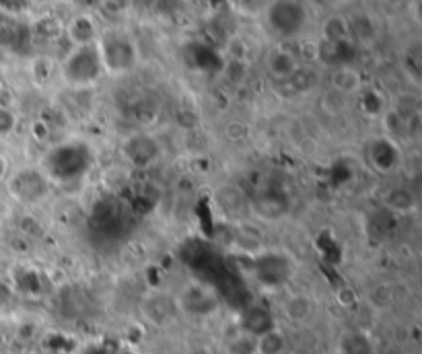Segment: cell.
<instances>
[{
	"mask_svg": "<svg viewBox=\"0 0 422 354\" xmlns=\"http://www.w3.org/2000/svg\"><path fill=\"white\" fill-rule=\"evenodd\" d=\"M103 72L109 75H124L132 70L139 62L136 44L122 31H109L97 38L95 42Z\"/></svg>",
	"mask_w": 422,
	"mask_h": 354,
	"instance_id": "1",
	"label": "cell"
},
{
	"mask_svg": "<svg viewBox=\"0 0 422 354\" xmlns=\"http://www.w3.org/2000/svg\"><path fill=\"white\" fill-rule=\"evenodd\" d=\"M101 75L103 66L95 44L75 47L62 64V77L72 87H91Z\"/></svg>",
	"mask_w": 422,
	"mask_h": 354,
	"instance_id": "2",
	"label": "cell"
},
{
	"mask_svg": "<svg viewBox=\"0 0 422 354\" xmlns=\"http://www.w3.org/2000/svg\"><path fill=\"white\" fill-rule=\"evenodd\" d=\"M270 25L282 36H295L301 31L305 13L297 0H279L270 8Z\"/></svg>",
	"mask_w": 422,
	"mask_h": 354,
	"instance_id": "3",
	"label": "cell"
},
{
	"mask_svg": "<svg viewBox=\"0 0 422 354\" xmlns=\"http://www.w3.org/2000/svg\"><path fill=\"white\" fill-rule=\"evenodd\" d=\"M6 181H8V190L19 200L33 202V200H40L42 196H46V181H44V176L38 171L23 169L8 177Z\"/></svg>",
	"mask_w": 422,
	"mask_h": 354,
	"instance_id": "4",
	"label": "cell"
},
{
	"mask_svg": "<svg viewBox=\"0 0 422 354\" xmlns=\"http://www.w3.org/2000/svg\"><path fill=\"white\" fill-rule=\"evenodd\" d=\"M124 155L134 167H148L161 155V146L148 134H136L124 142Z\"/></svg>",
	"mask_w": 422,
	"mask_h": 354,
	"instance_id": "5",
	"label": "cell"
},
{
	"mask_svg": "<svg viewBox=\"0 0 422 354\" xmlns=\"http://www.w3.org/2000/svg\"><path fill=\"white\" fill-rule=\"evenodd\" d=\"M66 33H68L70 42L75 44V47L93 45L97 42V38H99L95 19H91L89 15H77V17H72L70 23H68V27H66Z\"/></svg>",
	"mask_w": 422,
	"mask_h": 354,
	"instance_id": "6",
	"label": "cell"
},
{
	"mask_svg": "<svg viewBox=\"0 0 422 354\" xmlns=\"http://www.w3.org/2000/svg\"><path fill=\"white\" fill-rule=\"evenodd\" d=\"M268 72L276 79V81H288L292 77V72L299 68V62L297 58L286 52V49H274L270 56H268Z\"/></svg>",
	"mask_w": 422,
	"mask_h": 354,
	"instance_id": "7",
	"label": "cell"
},
{
	"mask_svg": "<svg viewBox=\"0 0 422 354\" xmlns=\"http://www.w3.org/2000/svg\"><path fill=\"white\" fill-rule=\"evenodd\" d=\"M322 33L326 38V44H340L350 36V25L342 17H329L322 27Z\"/></svg>",
	"mask_w": 422,
	"mask_h": 354,
	"instance_id": "8",
	"label": "cell"
},
{
	"mask_svg": "<svg viewBox=\"0 0 422 354\" xmlns=\"http://www.w3.org/2000/svg\"><path fill=\"white\" fill-rule=\"evenodd\" d=\"M282 348H284V338L279 332H264L256 346V351L260 354H281Z\"/></svg>",
	"mask_w": 422,
	"mask_h": 354,
	"instance_id": "9",
	"label": "cell"
},
{
	"mask_svg": "<svg viewBox=\"0 0 422 354\" xmlns=\"http://www.w3.org/2000/svg\"><path fill=\"white\" fill-rule=\"evenodd\" d=\"M334 87L340 93H348L359 88V75L350 68H338L334 77Z\"/></svg>",
	"mask_w": 422,
	"mask_h": 354,
	"instance_id": "10",
	"label": "cell"
},
{
	"mask_svg": "<svg viewBox=\"0 0 422 354\" xmlns=\"http://www.w3.org/2000/svg\"><path fill=\"white\" fill-rule=\"evenodd\" d=\"M17 126V116L13 114L10 107H0V138H6L15 132Z\"/></svg>",
	"mask_w": 422,
	"mask_h": 354,
	"instance_id": "11",
	"label": "cell"
},
{
	"mask_svg": "<svg viewBox=\"0 0 422 354\" xmlns=\"http://www.w3.org/2000/svg\"><path fill=\"white\" fill-rule=\"evenodd\" d=\"M10 177V159L0 153V183Z\"/></svg>",
	"mask_w": 422,
	"mask_h": 354,
	"instance_id": "12",
	"label": "cell"
}]
</instances>
